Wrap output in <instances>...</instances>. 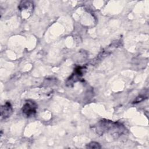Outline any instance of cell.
Here are the masks:
<instances>
[{"instance_id":"obj_3","label":"cell","mask_w":149,"mask_h":149,"mask_svg":"<svg viewBox=\"0 0 149 149\" xmlns=\"http://www.w3.org/2000/svg\"><path fill=\"white\" fill-rule=\"evenodd\" d=\"M33 9V3L29 1H22L19 5V9L23 12H31Z\"/></svg>"},{"instance_id":"obj_4","label":"cell","mask_w":149,"mask_h":149,"mask_svg":"<svg viewBox=\"0 0 149 149\" xmlns=\"http://www.w3.org/2000/svg\"><path fill=\"white\" fill-rule=\"evenodd\" d=\"M87 147L90 148H101V146H100V144L98 143L91 142L88 145Z\"/></svg>"},{"instance_id":"obj_2","label":"cell","mask_w":149,"mask_h":149,"mask_svg":"<svg viewBox=\"0 0 149 149\" xmlns=\"http://www.w3.org/2000/svg\"><path fill=\"white\" fill-rule=\"evenodd\" d=\"M12 107L10 102H7L3 105L1 107V116L2 118L6 119L12 115Z\"/></svg>"},{"instance_id":"obj_1","label":"cell","mask_w":149,"mask_h":149,"mask_svg":"<svg viewBox=\"0 0 149 149\" xmlns=\"http://www.w3.org/2000/svg\"><path fill=\"white\" fill-rule=\"evenodd\" d=\"M37 109V105L32 101H27L23 105L22 111L23 114L26 117L33 116Z\"/></svg>"}]
</instances>
